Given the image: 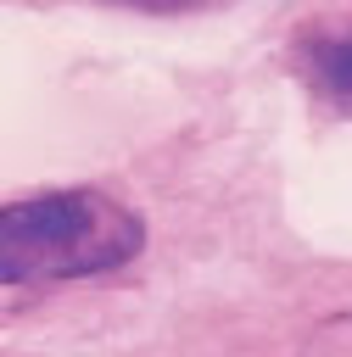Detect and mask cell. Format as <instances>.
Wrapping results in <instances>:
<instances>
[{"instance_id": "1", "label": "cell", "mask_w": 352, "mask_h": 357, "mask_svg": "<svg viewBox=\"0 0 352 357\" xmlns=\"http://www.w3.org/2000/svg\"><path fill=\"white\" fill-rule=\"evenodd\" d=\"M145 223L101 190H56L0 206V284H61L134 262Z\"/></svg>"}, {"instance_id": "2", "label": "cell", "mask_w": 352, "mask_h": 357, "mask_svg": "<svg viewBox=\"0 0 352 357\" xmlns=\"http://www.w3.org/2000/svg\"><path fill=\"white\" fill-rule=\"evenodd\" d=\"M313 61H318V78H324L335 95H352V39H330V45H318Z\"/></svg>"}, {"instance_id": "3", "label": "cell", "mask_w": 352, "mask_h": 357, "mask_svg": "<svg viewBox=\"0 0 352 357\" xmlns=\"http://www.w3.org/2000/svg\"><path fill=\"white\" fill-rule=\"evenodd\" d=\"M145 6H179V0H145Z\"/></svg>"}]
</instances>
